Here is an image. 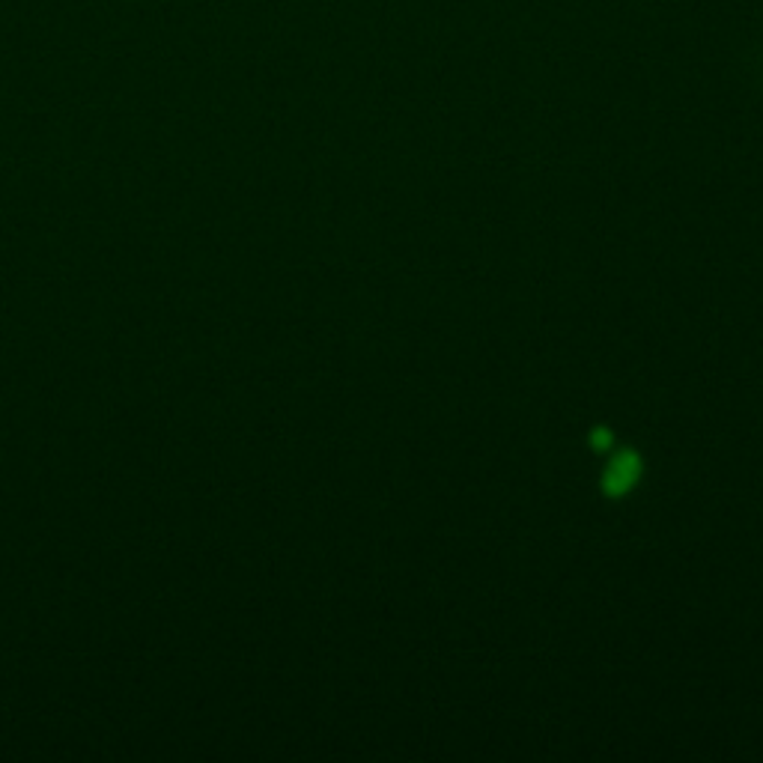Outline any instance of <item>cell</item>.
Returning a JSON list of instances; mask_svg holds the SVG:
<instances>
[{
    "instance_id": "obj_1",
    "label": "cell",
    "mask_w": 763,
    "mask_h": 763,
    "mask_svg": "<svg viewBox=\"0 0 763 763\" xmlns=\"http://www.w3.org/2000/svg\"><path fill=\"white\" fill-rule=\"evenodd\" d=\"M639 475H641V459L635 457V454H620V457L606 468V480H602V487H606L609 496H623V492H627V489L639 480Z\"/></svg>"
},
{
    "instance_id": "obj_2",
    "label": "cell",
    "mask_w": 763,
    "mask_h": 763,
    "mask_svg": "<svg viewBox=\"0 0 763 763\" xmlns=\"http://www.w3.org/2000/svg\"><path fill=\"white\" fill-rule=\"evenodd\" d=\"M593 445H597V448H606V445H611V436H609V433H602V429H600V433L593 436Z\"/></svg>"
}]
</instances>
